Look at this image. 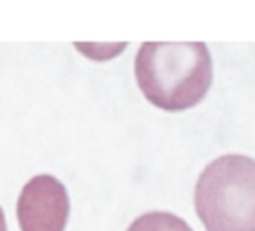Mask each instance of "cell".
<instances>
[{
	"label": "cell",
	"instance_id": "obj_2",
	"mask_svg": "<svg viewBox=\"0 0 255 231\" xmlns=\"http://www.w3.org/2000/svg\"><path fill=\"white\" fill-rule=\"evenodd\" d=\"M195 209L206 231H255V160L226 154L204 169Z\"/></svg>",
	"mask_w": 255,
	"mask_h": 231
},
{
	"label": "cell",
	"instance_id": "obj_3",
	"mask_svg": "<svg viewBox=\"0 0 255 231\" xmlns=\"http://www.w3.org/2000/svg\"><path fill=\"white\" fill-rule=\"evenodd\" d=\"M70 217L68 191L50 174L33 176L17 202L20 231H64Z\"/></svg>",
	"mask_w": 255,
	"mask_h": 231
},
{
	"label": "cell",
	"instance_id": "obj_4",
	"mask_svg": "<svg viewBox=\"0 0 255 231\" xmlns=\"http://www.w3.org/2000/svg\"><path fill=\"white\" fill-rule=\"evenodd\" d=\"M127 231H193L186 220L165 211H151L134 220Z\"/></svg>",
	"mask_w": 255,
	"mask_h": 231
},
{
	"label": "cell",
	"instance_id": "obj_1",
	"mask_svg": "<svg viewBox=\"0 0 255 231\" xmlns=\"http://www.w3.org/2000/svg\"><path fill=\"white\" fill-rule=\"evenodd\" d=\"M134 75L149 103L165 112H182L206 98L213 61L204 42H143Z\"/></svg>",
	"mask_w": 255,
	"mask_h": 231
},
{
	"label": "cell",
	"instance_id": "obj_5",
	"mask_svg": "<svg viewBox=\"0 0 255 231\" xmlns=\"http://www.w3.org/2000/svg\"><path fill=\"white\" fill-rule=\"evenodd\" d=\"M0 231H7L6 217H4V211H2V208H0Z\"/></svg>",
	"mask_w": 255,
	"mask_h": 231
}]
</instances>
